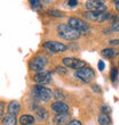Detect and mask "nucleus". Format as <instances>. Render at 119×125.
Instances as JSON below:
<instances>
[{
  "instance_id": "1",
  "label": "nucleus",
  "mask_w": 119,
  "mask_h": 125,
  "mask_svg": "<svg viewBox=\"0 0 119 125\" xmlns=\"http://www.w3.org/2000/svg\"><path fill=\"white\" fill-rule=\"evenodd\" d=\"M57 34L66 41H72V40L79 39L81 33L76 29L71 27L69 24H60L57 26Z\"/></svg>"
},
{
  "instance_id": "2",
  "label": "nucleus",
  "mask_w": 119,
  "mask_h": 125,
  "mask_svg": "<svg viewBox=\"0 0 119 125\" xmlns=\"http://www.w3.org/2000/svg\"><path fill=\"white\" fill-rule=\"evenodd\" d=\"M31 94H32V98L34 100L47 102L50 100L53 93H52V90L50 89H48V88H46V86H44V85H40V84H37L31 90Z\"/></svg>"
},
{
  "instance_id": "3",
  "label": "nucleus",
  "mask_w": 119,
  "mask_h": 125,
  "mask_svg": "<svg viewBox=\"0 0 119 125\" xmlns=\"http://www.w3.org/2000/svg\"><path fill=\"white\" fill-rule=\"evenodd\" d=\"M84 16L92 22H99V23H102V22H105V21L112 18V15L106 11H86V13H84Z\"/></svg>"
},
{
  "instance_id": "4",
  "label": "nucleus",
  "mask_w": 119,
  "mask_h": 125,
  "mask_svg": "<svg viewBox=\"0 0 119 125\" xmlns=\"http://www.w3.org/2000/svg\"><path fill=\"white\" fill-rule=\"evenodd\" d=\"M47 65V58L43 55H37L30 60L29 62V68L33 72H40L44 71L45 66Z\"/></svg>"
},
{
  "instance_id": "5",
  "label": "nucleus",
  "mask_w": 119,
  "mask_h": 125,
  "mask_svg": "<svg viewBox=\"0 0 119 125\" xmlns=\"http://www.w3.org/2000/svg\"><path fill=\"white\" fill-rule=\"evenodd\" d=\"M76 76L79 80H81L83 82L89 83V82H92L93 80L95 79V72L93 71V68L85 66V67H83V68H80V69L77 71Z\"/></svg>"
},
{
  "instance_id": "6",
  "label": "nucleus",
  "mask_w": 119,
  "mask_h": 125,
  "mask_svg": "<svg viewBox=\"0 0 119 125\" xmlns=\"http://www.w3.org/2000/svg\"><path fill=\"white\" fill-rule=\"evenodd\" d=\"M85 8L88 11H106L105 0H87Z\"/></svg>"
},
{
  "instance_id": "7",
  "label": "nucleus",
  "mask_w": 119,
  "mask_h": 125,
  "mask_svg": "<svg viewBox=\"0 0 119 125\" xmlns=\"http://www.w3.org/2000/svg\"><path fill=\"white\" fill-rule=\"evenodd\" d=\"M68 24H69L71 27L76 29L77 31H79L80 33H86L87 31L89 30L88 24H87L85 21L80 20V18H77V17H71V18H69Z\"/></svg>"
},
{
  "instance_id": "8",
  "label": "nucleus",
  "mask_w": 119,
  "mask_h": 125,
  "mask_svg": "<svg viewBox=\"0 0 119 125\" xmlns=\"http://www.w3.org/2000/svg\"><path fill=\"white\" fill-rule=\"evenodd\" d=\"M33 81L37 83V84H40V85H45L47 83H49L52 81V74L48 71H40V72H37L34 75H33Z\"/></svg>"
},
{
  "instance_id": "9",
  "label": "nucleus",
  "mask_w": 119,
  "mask_h": 125,
  "mask_svg": "<svg viewBox=\"0 0 119 125\" xmlns=\"http://www.w3.org/2000/svg\"><path fill=\"white\" fill-rule=\"evenodd\" d=\"M63 65L69 67V68H73V69H80L86 66V62H83L80 59H77V58H73V57H65L62 59Z\"/></svg>"
},
{
  "instance_id": "10",
  "label": "nucleus",
  "mask_w": 119,
  "mask_h": 125,
  "mask_svg": "<svg viewBox=\"0 0 119 125\" xmlns=\"http://www.w3.org/2000/svg\"><path fill=\"white\" fill-rule=\"evenodd\" d=\"M43 47L45 49L52 51V52H62V51H65L66 50L65 44H63L61 42H57V41H46V42H44Z\"/></svg>"
},
{
  "instance_id": "11",
  "label": "nucleus",
  "mask_w": 119,
  "mask_h": 125,
  "mask_svg": "<svg viewBox=\"0 0 119 125\" xmlns=\"http://www.w3.org/2000/svg\"><path fill=\"white\" fill-rule=\"evenodd\" d=\"M52 110L56 114H64V113H69V106L64 104L63 101H55L52 104Z\"/></svg>"
},
{
  "instance_id": "12",
  "label": "nucleus",
  "mask_w": 119,
  "mask_h": 125,
  "mask_svg": "<svg viewBox=\"0 0 119 125\" xmlns=\"http://www.w3.org/2000/svg\"><path fill=\"white\" fill-rule=\"evenodd\" d=\"M69 122H70V116L68 113L56 114V116L53 118V123L55 125H68Z\"/></svg>"
},
{
  "instance_id": "13",
  "label": "nucleus",
  "mask_w": 119,
  "mask_h": 125,
  "mask_svg": "<svg viewBox=\"0 0 119 125\" xmlns=\"http://www.w3.org/2000/svg\"><path fill=\"white\" fill-rule=\"evenodd\" d=\"M101 55L103 57H105V58H115L116 56L119 55V50L115 49V48H105V49H103L101 51Z\"/></svg>"
},
{
  "instance_id": "14",
  "label": "nucleus",
  "mask_w": 119,
  "mask_h": 125,
  "mask_svg": "<svg viewBox=\"0 0 119 125\" xmlns=\"http://www.w3.org/2000/svg\"><path fill=\"white\" fill-rule=\"evenodd\" d=\"M7 110L9 114H15L16 115L17 113L21 110V105L20 102L16 101V100H13V101H10L8 104V107H7Z\"/></svg>"
},
{
  "instance_id": "15",
  "label": "nucleus",
  "mask_w": 119,
  "mask_h": 125,
  "mask_svg": "<svg viewBox=\"0 0 119 125\" xmlns=\"http://www.w3.org/2000/svg\"><path fill=\"white\" fill-rule=\"evenodd\" d=\"M17 118L15 114H6L2 118V125H16Z\"/></svg>"
},
{
  "instance_id": "16",
  "label": "nucleus",
  "mask_w": 119,
  "mask_h": 125,
  "mask_svg": "<svg viewBox=\"0 0 119 125\" xmlns=\"http://www.w3.org/2000/svg\"><path fill=\"white\" fill-rule=\"evenodd\" d=\"M20 123L21 125H32L34 123V117L32 115H29V114L22 115L20 117Z\"/></svg>"
},
{
  "instance_id": "17",
  "label": "nucleus",
  "mask_w": 119,
  "mask_h": 125,
  "mask_svg": "<svg viewBox=\"0 0 119 125\" xmlns=\"http://www.w3.org/2000/svg\"><path fill=\"white\" fill-rule=\"evenodd\" d=\"M36 115L38 116L39 121H46L48 118V112L45 108H41V107L36 109Z\"/></svg>"
},
{
  "instance_id": "18",
  "label": "nucleus",
  "mask_w": 119,
  "mask_h": 125,
  "mask_svg": "<svg viewBox=\"0 0 119 125\" xmlns=\"http://www.w3.org/2000/svg\"><path fill=\"white\" fill-rule=\"evenodd\" d=\"M99 123H100V125H111L112 121H111V118L109 117V115L101 114V115L99 116Z\"/></svg>"
},
{
  "instance_id": "19",
  "label": "nucleus",
  "mask_w": 119,
  "mask_h": 125,
  "mask_svg": "<svg viewBox=\"0 0 119 125\" xmlns=\"http://www.w3.org/2000/svg\"><path fill=\"white\" fill-rule=\"evenodd\" d=\"M47 15H49L52 17H64V13L63 11H60L56 9H50L47 11Z\"/></svg>"
},
{
  "instance_id": "20",
  "label": "nucleus",
  "mask_w": 119,
  "mask_h": 125,
  "mask_svg": "<svg viewBox=\"0 0 119 125\" xmlns=\"http://www.w3.org/2000/svg\"><path fill=\"white\" fill-rule=\"evenodd\" d=\"M111 31L112 32H118L119 31V15L115 16V18H113L112 24H111Z\"/></svg>"
},
{
  "instance_id": "21",
  "label": "nucleus",
  "mask_w": 119,
  "mask_h": 125,
  "mask_svg": "<svg viewBox=\"0 0 119 125\" xmlns=\"http://www.w3.org/2000/svg\"><path fill=\"white\" fill-rule=\"evenodd\" d=\"M110 79H111V82L115 84L117 83V80H118V69L116 67H113L111 69V73H110Z\"/></svg>"
},
{
  "instance_id": "22",
  "label": "nucleus",
  "mask_w": 119,
  "mask_h": 125,
  "mask_svg": "<svg viewBox=\"0 0 119 125\" xmlns=\"http://www.w3.org/2000/svg\"><path fill=\"white\" fill-rule=\"evenodd\" d=\"M54 98L56 99V101H62L63 99H65V95L63 94L62 91H60V90H56V91L54 92Z\"/></svg>"
},
{
  "instance_id": "23",
  "label": "nucleus",
  "mask_w": 119,
  "mask_h": 125,
  "mask_svg": "<svg viewBox=\"0 0 119 125\" xmlns=\"http://www.w3.org/2000/svg\"><path fill=\"white\" fill-rule=\"evenodd\" d=\"M56 72L59 73V74H62V75H65L66 73H68V71H66V68H64V67H62V66H57V67H56Z\"/></svg>"
},
{
  "instance_id": "24",
  "label": "nucleus",
  "mask_w": 119,
  "mask_h": 125,
  "mask_svg": "<svg viewBox=\"0 0 119 125\" xmlns=\"http://www.w3.org/2000/svg\"><path fill=\"white\" fill-rule=\"evenodd\" d=\"M101 110H102V114H106V115H109L110 113H111V108H110L109 106H102Z\"/></svg>"
},
{
  "instance_id": "25",
  "label": "nucleus",
  "mask_w": 119,
  "mask_h": 125,
  "mask_svg": "<svg viewBox=\"0 0 119 125\" xmlns=\"http://www.w3.org/2000/svg\"><path fill=\"white\" fill-rule=\"evenodd\" d=\"M30 3L33 8H38L40 6V0H30Z\"/></svg>"
},
{
  "instance_id": "26",
  "label": "nucleus",
  "mask_w": 119,
  "mask_h": 125,
  "mask_svg": "<svg viewBox=\"0 0 119 125\" xmlns=\"http://www.w3.org/2000/svg\"><path fill=\"white\" fill-rule=\"evenodd\" d=\"M3 112H5V104L0 101V119L2 118V116H3Z\"/></svg>"
},
{
  "instance_id": "27",
  "label": "nucleus",
  "mask_w": 119,
  "mask_h": 125,
  "mask_svg": "<svg viewBox=\"0 0 119 125\" xmlns=\"http://www.w3.org/2000/svg\"><path fill=\"white\" fill-rule=\"evenodd\" d=\"M97 67H99V71H103V69L105 68V64H104V62L100 60V62H99V65H97Z\"/></svg>"
},
{
  "instance_id": "28",
  "label": "nucleus",
  "mask_w": 119,
  "mask_h": 125,
  "mask_svg": "<svg viewBox=\"0 0 119 125\" xmlns=\"http://www.w3.org/2000/svg\"><path fill=\"white\" fill-rule=\"evenodd\" d=\"M68 125H83V124H81L78 119H72V121H70V122L68 123Z\"/></svg>"
},
{
  "instance_id": "29",
  "label": "nucleus",
  "mask_w": 119,
  "mask_h": 125,
  "mask_svg": "<svg viewBox=\"0 0 119 125\" xmlns=\"http://www.w3.org/2000/svg\"><path fill=\"white\" fill-rule=\"evenodd\" d=\"M69 6L70 7H76L78 5V0H69Z\"/></svg>"
},
{
  "instance_id": "30",
  "label": "nucleus",
  "mask_w": 119,
  "mask_h": 125,
  "mask_svg": "<svg viewBox=\"0 0 119 125\" xmlns=\"http://www.w3.org/2000/svg\"><path fill=\"white\" fill-rule=\"evenodd\" d=\"M109 43L111 46H119V39H115V40H110Z\"/></svg>"
},
{
  "instance_id": "31",
  "label": "nucleus",
  "mask_w": 119,
  "mask_h": 125,
  "mask_svg": "<svg viewBox=\"0 0 119 125\" xmlns=\"http://www.w3.org/2000/svg\"><path fill=\"white\" fill-rule=\"evenodd\" d=\"M112 2L115 3V7H116V10L119 13V0H112Z\"/></svg>"
},
{
  "instance_id": "32",
  "label": "nucleus",
  "mask_w": 119,
  "mask_h": 125,
  "mask_svg": "<svg viewBox=\"0 0 119 125\" xmlns=\"http://www.w3.org/2000/svg\"><path fill=\"white\" fill-rule=\"evenodd\" d=\"M92 89L93 90H94V91H95V92H101V89H100V86L99 85H93L92 86Z\"/></svg>"
}]
</instances>
